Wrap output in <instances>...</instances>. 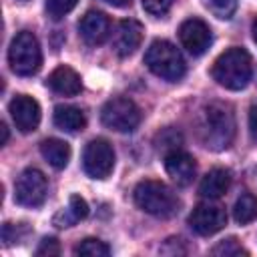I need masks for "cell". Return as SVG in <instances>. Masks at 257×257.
Here are the masks:
<instances>
[{
    "label": "cell",
    "mask_w": 257,
    "mask_h": 257,
    "mask_svg": "<svg viewBox=\"0 0 257 257\" xmlns=\"http://www.w3.org/2000/svg\"><path fill=\"white\" fill-rule=\"evenodd\" d=\"M203 143L213 151H223L233 143L235 137V114L225 102H211L203 108L201 120Z\"/></svg>",
    "instance_id": "cell-1"
},
{
    "label": "cell",
    "mask_w": 257,
    "mask_h": 257,
    "mask_svg": "<svg viewBox=\"0 0 257 257\" xmlns=\"http://www.w3.org/2000/svg\"><path fill=\"white\" fill-rule=\"evenodd\" d=\"M251 74H253L251 56L245 48L239 46L225 50L213 64V78L229 90L245 88L251 80Z\"/></svg>",
    "instance_id": "cell-2"
},
{
    "label": "cell",
    "mask_w": 257,
    "mask_h": 257,
    "mask_svg": "<svg viewBox=\"0 0 257 257\" xmlns=\"http://www.w3.org/2000/svg\"><path fill=\"white\" fill-rule=\"evenodd\" d=\"M145 64L149 70L165 80L177 82L185 74V60L183 54L175 44L169 40H155L145 52Z\"/></svg>",
    "instance_id": "cell-3"
},
{
    "label": "cell",
    "mask_w": 257,
    "mask_h": 257,
    "mask_svg": "<svg viewBox=\"0 0 257 257\" xmlns=\"http://www.w3.org/2000/svg\"><path fill=\"white\" fill-rule=\"evenodd\" d=\"M133 195L139 209L155 217H171L179 207L175 193L161 181H141Z\"/></svg>",
    "instance_id": "cell-4"
},
{
    "label": "cell",
    "mask_w": 257,
    "mask_h": 257,
    "mask_svg": "<svg viewBox=\"0 0 257 257\" xmlns=\"http://www.w3.org/2000/svg\"><path fill=\"white\" fill-rule=\"evenodd\" d=\"M10 68L20 76H32L42 64V52L36 36L28 30H22L14 36L8 50Z\"/></svg>",
    "instance_id": "cell-5"
},
{
    "label": "cell",
    "mask_w": 257,
    "mask_h": 257,
    "mask_svg": "<svg viewBox=\"0 0 257 257\" xmlns=\"http://www.w3.org/2000/svg\"><path fill=\"white\" fill-rule=\"evenodd\" d=\"M100 118H102L104 126H108L116 133H131L141 122V110L131 98L116 96V98H110L102 106Z\"/></svg>",
    "instance_id": "cell-6"
},
{
    "label": "cell",
    "mask_w": 257,
    "mask_h": 257,
    "mask_svg": "<svg viewBox=\"0 0 257 257\" xmlns=\"http://www.w3.org/2000/svg\"><path fill=\"white\" fill-rule=\"evenodd\" d=\"M82 167L92 179H106L114 167V151L104 139H94L84 147Z\"/></svg>",
    "instance_id": "cell-7"
},
{
    "label": "cell",
    "mask_w": 257,
    "mask_h": 257,
    "mask_svg": "<svg viewBox=\"0 0 257 257\" xmlns=\"http://www.w3.org/2000/svg\"><path fill=\"white\" fill-rule=\"evenodd\" d=\"M48 181L38 169H26L16 181L14 199L22 207H40L46 199Z\"/></svg>",
    "instance_id": "cell-8"
},
{
    "label": "cell",
    "mask_w": 257,
    "mask_h": 257,
    "mask_svg": "<svg viewBox=\"0 0 257 257\" xmlns=\"http://www.w3.org/2000/svg\"><path fill=\"white\" fill-rule=\"evenodd\" d=\"M227 223L225 209L215 203H199L189 215V225L199 235H215Z\"/></svg>",
    "instance_id": "cell-9"
},
{
    "label": "cell",
    "mask_w": 257,
    "mask_h": 257,
    "mask_svg": "<svg viewBox=\"0 0 257 257\" xmlns=\"http://www.w3.org/2000/svg\"><path fill=\"white\" fill-rule=\"evenodd\" d=\"M179 38H181V44L193 56H199L211 44V30H209V26L201 18H189V20H185L181 24Z\"/></svg>",
    "instance_id": "cell-10"
},
{
    "label": "cell",
    "mask_w": 257,
    "mask_h": 257,
    "mask_svg": "<svg viewBox=\"0 0 257 257\" xmlns=\"http://www.w3.org/2000/svg\"><path fill=\"white\" fill-rule=\"evenodd\" d=\"M8 108H10L12 120H14V124H16L18 131L30 133V131H34L38 126V122H40V106H38V102L32 96H28V94H16L10 100Z\"/></svg>",
    "instance_id": "cell-11"
},
{
    "label": "cell",
    "mask_w": 257,
    "mask_h": 257,
    "mask_svg": "<svg viewBox=\"0 0 257 257\" xmlns=\"http://www.w3.org/2000/svg\"><path fill=\"white\" fill-rule=\"evenodd\" d=\"M141 40H143V24L133 18H124L116 26L112 46L118 56H131L141 46Z\"/></svg>",
    "instance_id": "cell-12"
},
{
    "label": "cell",
    "mask_w": 257,
    "mask_h": 257,
    "mask_svg": "<svg viewBox=\"0 0 257 257\" xmlns=\"http://www.w3.org/2000/svg\"><path fill=\"white\" fill-rule=\"evenodd\" d=\"M165 169H167V175L177 183V185H189L193 179H195V173H197V165H195V159L177 149V151H171L165 155Z\"/></svg>",
    "instance_id": "cell-13"
},
{
    "label": "cell",
    "mask_w": 257,
    "mask_h": 257,
    "mask_svg": "<svg viewBox=\"0 0 257 257\" xmlns=\"http://www.w3.org/2000/svg\"><path fill=\"white\" fill-rule=\"evenodd\" d=\"M78 32L88 44H102L108 34H110V22L108 18L98 12V10H88L80 22H78Z\"/></svg>",
    "instance_id": "cell-14"
},
{
    "label": "cell",
    "mask_w": 257,
    "mask_h": 257,
    "mask_svg": "<svg viewBox=\"0 0 257 257\" xmlns=\"http://www.w3.org/2000/svg\"><path fill=\"white\" fill-rule=\"evenodd\" d=\"M48 86L56 92V94H64V96H74L80 92V76L70 68V66H58L48 74Z\"/></svg>",
    "instance_id": "cell-15"
},
{
    "label": "cell",
    "mask_w": 257,
    "mask_h": 257,
    "mask_svg": "<svg viewBox=\"0 0 257 257\" xmlns=\"http://www.w3.org/2000/svg\"><path fill=\"white\" fill-rule=\"evenodd\" d=\"M229 185H231L229 171H225V169H213V171H209L203 177V181L199 185V193L205 199H219L221 195L227 193Z\"/></svg>",
    "instance_id": "cell-16"
},
{
    "label": "cell",
    "mask_w": 257,
    "mask_h": 257,
    "mask_svg": "<svg viewBox=\"0 0 257 257\" xmlns=\"http://www.w3.org/2000/svg\"><path fill=\"white\" fill-rule=\"evenodd\" d=\"M54 124H56L60 131L76 133V131H82V128H84L86 118H84V112H82L78 106H72V104H58V106L54 108Z\"/></svg>",
    "instance_id": "cell-17"
},
{
    "label": "cell",
    "mask_w": 257,
    "mask_h": 257,
    "mask_svg": "<svg viewBox=\"0 0 257 257\" xmlns=\"http://www.w3.org/2000/svg\"><path fill=\"white\" fill-rule=\"evenodd\" d=\"M40 153L48 161V165H52L54 169H64L68 165V159H70V147H68V143H64L60 139L42 141Z\"/></svg>",
    "instance_id": "cell-18"
},
{
    "label": "cell",
    "mask_w": 257,
    "mask_h": 257,
    "mask_svg": "<svg viewBox=\"0 0 257 257\" xmlns=\"http://www.w3.org/2000/svg\"><path fill=\"white\" fill-rule=\"evenodd\" d=\"M86 215H88V205H86V201H84L80 195H72L70 201H68V207L62 209V211H58V213L54 215V225H56V227H70V225H74L76 221L84 219Z\"/></svg>",
    "instance_id": "cell-19"
},
{
    "label": "cell",
    "mask_w": 257,
    "mask_h": 257,
    "mask_svg": "<svg viewBox=\"0 0 257 257\" xmlns=\"http://www.w3.org/2000/svg\"><path fill=\"white\" fill-rule=\"evenodd\" d=\"M233 217H235V221L241 223V225H247V223H251L253 219H257V197L251 195V193H243V195L235 201Z\"/></svg>",
    "instance_id": "cell-20"
},
{
    "label": "cell",
    "mask_w": 257,
    "mask_h": 257,
    "mask_svg": "<svg viewBox=\"0 0 257 257\" xmlns=\"http://www.w3.org/2000/svg\"><path fill=\"white\" fill-rule=\"evenodd\" d=\"M74 253L76 255H86V257H106L110 253V247L104 241L90 237V239H84L82 243H78Z\"/></svg>",
    "instance_id": "cell-21"
},
{
    "label": "cell",
    "mask_w": 257,
    "mask_h": 257,
    "mask_svg": "<svg viewBox=\"0 0 257 257\" xmlns=\"http://www.w3.org/2000/svg\"><path fill=\"white\" fill-rule=\"evenodd\" d=\"M181 145H183V137L175 128H165V131H161L157 135V149L159 151L171 153V151L181 149Z\"/></svg>",
    "instance_id": "cell-22"
},
{
    "label": "cell",
    "mask_w": 257,
    "mask_h": 257,
    "mask_svg": "<svg viewBox=\"0 0 257 257\" xmlns=\"http://www.w3.org/2000/svg\"><path fill=\"white\" fill-rule=\"evenodd\" d=\"M203 2L217 18H231L237 8V0H203Z\"/></svg>",
    "instance_id": "cell-23"
},
{
    "label": "cell",
    "mask_w": 257,
    "mask_h": 257,
    "mask_svg": "<svg viewBox=\"0 0 257 257\" xmlns=\"http://www.w3.org/2000/svg\"><path fill=\"white\" fill-rule=\"evenodd\" d=\"M76 2L78 0H46V12L50 18L60 20L64 14H68L76 6Z\"/></svg>",
    "instance_id": "cell-24"
},
{
    "label": "cell",
    "mask_w": 257,
    "mask_h": 257,
    "mask_svg": "<svg viewBox=\"0 0 257 257\" xmlns=\"http://www.w3.org/2000/svg\"><path fill=\"white\" fill-rule=\"evenodd\" d=\"M213 255L233 257V255H247V251H245L235 239H227V241H221L217 247H213Z\"/></svg>",
    "instance_id": "cell-25"
},
{
    "label": "cell",
    "mask_w": 257,
    "mask_h": 257,
    "mask_svg": "<svg viewBox=\"0 0 257 257\" xmlns=\"http://www.w3.org/2000/svg\"><path fill=\"white\" fill-rule=\"evenodd\" d=\"M60 253V245L54 237H46L40 241V245L36 247V255L38 257H54Z\"/></svg>",
    "instance_id": "cell-26"
},
{
    "label": "cell",
    "mask_w": 257,
    "mask_h": 257,
    "mask_svg": "<svg viewBox=\"0 0 257 257\" xmlns=\"http://www.w3.org/2000/svg\"><path fill=\"white\" fill-rule=\"evenodd\" d=\"M175 0H143V8L149 12V14H155V16H161L165 12H169V8L173 6Z\"/></svg>",
    "instance_id": "cell-27"
},
{
    "label": "cell",
    "mask_w": 257,
    "mask_h": 257,
    "mask_svg": "<svg viewBox=\"0 0 257 257\" xmlns=\"http://www.w3.org/2000/svg\"><path fill=\"white\" fill-rule=\"evenodd\" d=\"M249 133H251V139L257 143V104L249 108Z\"/></svg>",
    "instance_id": "cell-28"
},
{
    "label": "cell",
    "mask_w": 257,
    "mask_h": 257,
    "mask_svg": "<svg viewBox=\"0 0 257 257\" xmlns=\"http://www.w3.org/2000/svg\"><path fill=\"white\" fill-rule=\"evenodd\" d=\"M0 133H2V141H0V145H6V141H8V128H6L4 122L0 124Z\"/></svg>",
    "instance_id": "cell-29"
},
{
    "label": "cell",
    "mask_w": 257,
    "mask_h": 257,
    "mask_svg": "<svg viewBox=\"0 0 257 257\" xmlns=\"http://www.w3.org/2000/svg\"><path fill=\"white\" fill-rule=\"evenodd\" d=\"M104 2H108V4H112V6H126V4H131V0H104Z\"/></svg>",
    "instance_id": "cell-30"
},
{
    "label": "cell",
    "mask_w": 257,
    "mask_h": 257,
    "mask_svg": "<svg viewBox=\"0 0 257 257\" xmlns=\"http://www.w3.org/2000/svg\"><path fill=\"white\" fill-rule=\"evenodd\" d=\"M253 40L257 42V18H255V22H253Z\"/></svg>",
    "instance_id": "cell-31"
}]
</instances>
